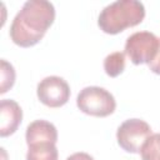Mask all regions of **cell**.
<instances>
[{"mask_svg":"<svg viewBox=\"0 0 160 160\" xmlns=\"http://www.w3.org/2000/svg\"><path fill=\"white\" fill-rule=\"evenodd\" d=\"M55 20V8L45 0H29L15 15L10 26V38L21 48L36 45Z\"/></svg>","mask_w":160,"mask_h":160,"instance_id":"1","label":"cell"},{"mask_svg":"<svg viewBox=\"0 0 160 160\" xmlns=\"http://www.w3.org/2000/svg\"><path fill=\"white\" fill-rule=\"evenodd\" d=\"M145 18V8L138 0H119L105 6L99 18L98 25L106 34H119L126 28L139 25Z\"/></svg>","mask_w":160,"mask_h":160,"instance_id":"2","label":"cell"},{"mask_svg":"<svg viewBox=\"0 0 160 160\" xmlns=\"http://www.w3.org/2000/svg\"><path fill=\"white\" fill-rule=\"evenodd\" d=\"M76 105L84 114L105 118L115 111L116 101L112 94L106 89L100 86H88L78 94Z\"/></svg>","mask_w":160,"mask_h":160,"instance_id":"3","label":"cell"},{"mask_svg":"<svg viewBox=\"0 0 160 160\" xmlns=\"http://www.w3.org/2000/svg\"><path fill=\"white\" fill-rule=\"evenodd\" d=\"M159 38L150 31H138L130 35L125 42V54L132 64H150L156 56Z\"/></svg>","mask_w":160,"mask_h":160,"instance_id":"4","label":"cell"},{"mask_svg":"<svg viewBox=\"0 0 160 160\" xmlns=\"http://www.w3.org/2000/svg\"><path fill=\"white\" fill-rule=\"evenodd\" d=\"M151 135L150 125L141 119H129L125 120L116 131V139L120 148L128 152L136 154L145 140Z\"/></svg>","mask_w":160,"mask_h":160,"instance_id":"5","label":"cell"},{"mask_svg":"<svg viewBox=\"0 0 160 160\" xmlns=\"http://www.w3.org/2000/svg\"><path fill=\"white\" fill-rule=\"evenodd\" d=\"M39 100L49 108H60L70 98V86L60 76L44 78L36 89Z\"/></svg>","mask_w":160,"mask_h":160,"instance_id":"6","label":"cell"},{"mask_svg":"<svg viewBox=\"0 0 160 160\" xmlns=\"http://www.w3.org/2000/svg\"><path fill=\"white\" fill-rule=\"evenodd\" d=\"M22 120V110L20 105L11 99L0 101V136L5 138L14 134Z\"/></svg>","mask_w":160,"mask_h":160,"instance_id":"7","label":"cell"},{"mask_svg":"<svg viewBox=\"0 0 160 160\" xmlns=\"http://www.w3.org/2000/svg\"><path fill=\"white\" fill-rule=\"evenodd\" d=\"M26 144L32 145L36 142H54L58 141L56 128L46 120H35L26 128Z\"/></svg>","mask_w":160,"mask_h":160,"instance_id":"8","label":"cell"},{"mask_svg":"<svg viewBox=\"0 0 160 160\" xmlns=\"http://www.w3.org/2000/svg\"><path fill=\"white\" fill-rule=\"evenodd\" d=\"M59 152L54 142H36L29 145L26 160H58Z\"/></svg>","mask_w":160,"mask_h":160,"instance_id":"9","label":"cell"},{"mask_svg":"<svg viewBox=\"0 0 160 160\" xmlns=\"http://www.w3.org/2000/svg\"><path fill=\"white\" fill-rule=\"evenodd\" d=\"M125 69V54L115 51L109 54L104 60V70L110 78L119 76Z\"/></svg>","mask_w":160,"mask_h":160,"instance_id":"10","label":"cell"},{"mask_svg":"<svg viewBox=\"0 0 160 160\" xmlns=\"http://www.w3.org/2000/svg\"><path fill=\"white\" fill-rule=\"evenodd\" d=\"M142 160H160V134H151L140 149Z\"/></svg>","mask_w":160,"mask_h":160,"instance_id":"11","label":"cell"},{"mask_svg":"<svg viewBox=\"0 0 160 160\" xmlns=\"http://www.w3.org/2000/svg\"><path fill=\"white\" fill-rule=\"evenodd\" d=\"M0 80H1V88L0 94H5L9 89L12 88L15 82V70L11 64H9L6 60H1V70H0Z\"/></svg>","mask_w":160,"mask_h":160,"instance_id":"12","label":"cell"},{"mask_svg":"<svg viewBox=\"0 0 160 160\" xmlns=\"http://www.w3.org/2000/svg\"><path fill=\"white\" fill-rule=\"evenodd\" d=\"M150 70L158 75H160V39H159V49H158V52H156V56L154 58V60L148 64Z\"/></svg>","mask_w":160,"mask_h":160,"instance_id":"13","label":"cell"},{"mask_svg":"<svg viewBox=\"0 0 160 160\" xmlns=\"http://www.w3.org/2000/svg\"><path fill=\"white\" fill-rule=\"evenodd\" d=\"M66 160H94V158L86 152H75L70 155Z\"/></svg>","mask_w":160,"mask_h":160,"instance_id":"14","label":"cell"}]
</instances>
